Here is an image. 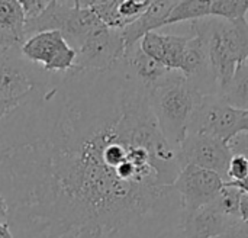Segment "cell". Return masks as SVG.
<instances>
[{"mask_svg": "<svg viewBox=\"0 0 248 238\" xmlns=\"http://www.w3.org/2000/svg\"><path fill=\"white\" fill-rule=\"evenodd\" d=\"M151 0H119L118 10L128 23H132L148 9Z\"/></svg>", "mask_w": 248, "mask_h": 238, "instance_id": "cell-19", "label": "cell"}, {"mask_svg": "<svg viewBox=\"0 0 248 238\" xmlns=\"http://www.w3.org/2000/svg\"><path fill=\"white\" fill-rule=\"evenodd\" d=\"M121 63L125 65V68L138 79L147 89L154 86L157 81H160L167 73H170L169 68L158 64L153 58H150L140 47V44L131 47L125 51Z\"/></svg>", "mask_w": 248, "mask_h": 238, "instance_id": "cell-13", "label": "cell"}, {"mask_svg": "<svg viewBox=\"0 0 248 238\" xmlns=\"http://www.w3.org/2000/svg\"><path fill=\"white\" fill-rule=\"evenodd\" d=\"M248 176V160L243 156H232L228 164L227 170V180L225 182H234L241 180Z\"/></svg>", "mask_w": 248, "mask_h": 238, "instance_id": "cell-20", "label": "cell"}, {"mask_svg": "<svg viewBox=\"0 0 248 238\" xmlns=\"http://www.w3.org/2000/svg\"><path fill=\"white\" fill-rule=\"evenodd\" d=\"M73 70H108L125 54L121 31L103 28L92 35L77 51Z\"/></svg>", "mask_w": 248, "mask_h": 238, "instance_id": "cell-9", "label": "cell"}, {"mask_svg": "<svg viewBox=\"0 0 248 238\" xmlns=\"http://www.w3.org/2000/svg\"><path fill=\"white\" fill-rule=\"evenodd\" d=\"M49 4V0H22L20 6L25 15V22H29L35 17H38Z\"/></svg>", "mask_w": 248, "mask_h": 238, "instance_id": "cell-21", "label": "cell"}, {"mask_svg": "<svg viewBox=\"0 0 248 238\" xmlns=\"http://www.w3.org/2000/svg\"><path fill=\"white\" fill-rule=\"evenodd\" d=\"M219 97L235 109H248V61L235 70L231 81Z\"/></svg>", "mask_w": 248, "mask_h": 238, "instance_id": "cell-16", "label": "cell"}, {"mask_svg": "<svg viewBox=\"0 0 248 238\" xmlns=\"http://www.w3.org/2000/svg\"><path fill=\"white\" fill-rule=\"evenodd\" d=\"M45 73L28 63L20 47L0 55V99L20 100L28 96L44 79Z\"/></svg>", "mask_w": 248, "mask_h": 238, "instance_id": "cell-8", "label": "cell"}, {"mask_svg": "<svg viewBox=\"0 0 248 238\" xmlns=\"http://www.w3.org/2000/svg\"><path fill=\"white\" fill-rule=\"evenodd\" d=\"M238 222L240 220L227 217L214 201L185 217L182 231L186 238H215Z\"/></svg>", "mask_w": 248, "mask_h": 238, "instance_id": "cell-10", "label": "cell"}, {"mask_svg": "<svg viewBox=\"0 0 248 238\" xmlns=\"http://www.w3.org/2000/svg\"><path fill=\"white\" fill-rule=\"evenodd\" d=\"M20 100H22V99H20ZM20 100H3V99H0V121H1L9 112H12V111L19 105Z\"/></svg>", "mask_w": 248, "mask_h": 238, "instance_id": "cell-25", "label": "cell"}, {"mask_svg": "<svg viewBox=\"0 0 248 238\" xmlns=\"http://www.w3.org/2000/svg\"><path fill=\"white\" fill-rule=\"evenodd\" d=\"M201 96L180 71L167 73L148 89L150 106L158 128L174 150L180 148L187 135V125Z\"/></svg>", "mask_w": 248, "mask_h": 238, "instance_id": "cell-3", "label": "cell"}, {"mask_svg": "<svg viewBox=\"0 0 248 238\" xmlns=\"http://www.w3.org/2000/svg\"><path fill=\"white\" fill-rule=\"evenodd\" d=\"M243 132V109L230 106L217 95L201 96L189 121L187 134H203L228 143Z\"/></svg>", "mask_w": 248, "mask_h": 238, "instance_id": "cell-4", "label": "cell"}, {"mask_svg": "<svg viewBox=\"0 0 248 238\" xmlns=\"http://www.w3.org/2000/svg\"><path fill=\"white\" fill-rule=\"evenodd\" d=\"M179 150L119 61L48 74L0 121L15 238H160L182 228Z\"/></svg>", "mask_w": 248, "mask_h": 238, "instance_id": "cell-1", "label": "cell"}, {"mask_svg": "<svg viewBox=\"0 0 248 238\" xmlns=\"http://www.w3.org/2000/svg\"><path fill=\"white\" fill-rule=\"evenodd\" d=\"M240 196H241V192L238 189L224 185V188L221 189V192L218 193V196L215 199V204L227 217L234 218V220H240V217H238Z\"/></svg>", "mask_w": 248, "mask_h": 238, "instance_id": "cell-18", "label": "cell"}, {"mask_svg": "<svg viewBox=\"0 0 248 238\" xmlns=\"http://www.w3.org/2000/svg\"><path fill=\"white\" fill-rule=\"evenodd\" d=\"M160 238H186V237H185V234H183L182 228H177V230L170 231V233L164 234L163 237H160Z\"/></svg>", "mask_w": 248, "mask_h": 238, "instance_id": "cell-28", "label": "cell"}, {"mask_svg": "<svg viewBox=\"0 0 248 238\" xmlns=\"http://www.w3.org/2000/svg\"><path fill=\"white\" fill-rule=\"evenodd\" d=\"M182 167L198 166L219 175L227 180V170L232 157L228 143L203 134H187L179 148Z\"/></svg>", "mask_w": 248, "mask_h": 238, "instance_id": "cell-7", "label": "cell"}, {"mask_svg": "<svg viewBox=\"0 0 248 238\" xmlns=\"http://www.w3.org/2000/svg\"><path fill=\"white\" fill-rule=\"evenodd\" d=\"M224 183V179L211 170L190 164L183 167L173 185L183 202V218L214 202Z\"/></svg>", "mask_w": 248, "mask_h": 238, "instance_id": "cell-6", "label": "cell"}, {"mask_svg": "<svg viewBox=\"0 0 248 238\" xmlns=\"http://www.w3.org/2000/svg\"><path fill=\"white\" fill-rule=\"evenodd\" d=\"M0 31L19 45L25 42V15L17 0H0Z\"/></svg>", "mask_w": 248, "mask_h": 238, "instance_id": "cell-14", "label": "cell"}, {"mask_svg": "<svg viewBox=\"0 0 248 238\" xmlns=\"http://www.w3.org/2000/svg\"><path fill=\"white\" fill-rule=\"evenodd\" d=\"M215 238H248V222H238L228 231Z\"/></svg>", "mask_w": 248, "mask_h": 238, "instance_id": "cell-23", "label": "cell"}, {"mask_svg": "<svg viewBox=\"0 0 248 238\" xmlns=\"http://www.w3.org/2000/svg\"><path fill=\"white\" fill-rule=\"evenodd\" d=\"M228 147L232 156H248V132H243L235 135L228 141Z\"/></svg>", "mask_w": 248, "mask_h": 238, "instance_id": "cell-22", "label": "cell"}, {"mask_svg": "<svg viewBox=\"0 0 248 238\" xmlns=\"http://www.w3.org/2000/svg\"><path fill=\"white\" fill-rule=\"evenodd\" d=\"M248 12V0H211L212 17L225 20L246 19Z\"/></svg>", "mask_w": 248, "mask_h": 238, "instance_id": "cell-17", "label": "cell"}, {"mask_svg": "<svg viewBox=\"0 0 248 238\" xmlns=\"http://www.w3.org/2000/svg\"><path fill=\"white\" fill-rule=\"evenodd\" d=\"M189 35H167L158 32L147 33L138 44L154 61L170 71H179Z\"/></svg>", "mask_w": 248, "mask_h": 238, "instance_id": "cell-11", "label": "cell"}, {"mask_svg": "<svg viewBox=\"0 0 248 238\" xmlns=\"http://www.w3.org/2000/svg\"><path fill=\"white\" fill-rule=\"evenodd\" d=\"M192 32L199 33L206 42L218 96H221L235 70L248 61V20L209 16L192 22Z\"/></svg>", "mask_w": 248, "mask_h": 238, "instance_id": "cell-2", "label": "cell"}, {"mask_svg": "<svg viewBox=\"0 0 248 238\" xmlns=\"http://www.w3.org/2000/svg\"><path fill=\"white\" fill-rule=\"evenodd\" d=\"M247 160H248V156H247Z\"/></svg>", "mask_w": 248, "mask_h": 238, "instance_id": "cell-29", "label": "cell"}, {"mask_svg": "<svg viewBox=\"0 0 248 238\" xmlns=\"http://www.w3.org/2000/svg\"><path fill=\"white\" fill-rule=\"evenodd\" d=\"M22 57L48 74H65L74 68L76 49L60 31H45L25 39L20 45Z\"/></svg>", "mask_w": 248, "mask_h": 238, "instance_id": "cell-5", "label": "cell"}, {"mask_svg": "<svg viewBox=\"0 0 248 238\" xmlns=\"http://www.w3.org/2000/svg\"><path fill=\"white\" fill-rule=\"evenodd\" d=\"M0 238H15L7 224H0Z\"/></svg>", "mask_w": 248, "mask_h": 238, "instance_id": "cell-27", "label": "cell"}, {"mask_svg": "<svg viewBox=\"0 0 248 238\" xmlns=\"http://www.w3.org/2000/svg\"><path fill=\"white\" fill-rule=\"evenodd\" d=\"M211 0H183L176 1L164 26H171L182 22H195L199 19L209 17Z\"/></svg>", "mask_w": 248, "mask_h": 238, "instance_id": "cell-15", "label": "cell"}, {"mask_svg": "<svg viewBox=\"0 0 248 238\" xmlns=\"http://www.w3.org/2000/svg\"><path fill=\"white\" fill-rule=\"evenodd\" d=\"M176 1L173 0H158L151 1L148 9L132 23L125 26L121 33L125 45V51L131 47L137 45L147 33L157 32V29L164 28L166 19L169 17L171 9L174 7Z\"/></svg>", "mask_w": 248, "mask_h": 238, "instance_id": "cell-12", "label": "cell"}, {"mask_svg": "<svg viewBox=\"0 0 248 238\" xmlns=\"http://www.w3.org/2000/svg\"><path fill=\"white\" fill-rule=\"evenodd\" d=\"M225 186H230V188H235L238 189L241 193H248V176L241 179V180H234V182H225L224 183Z\"/></svg>", "mask_w": 248, "mask_h": 238, "instance_id": "cell-26", "label": "cell"}, {"mask_svg": "<svg viewBox=\"0 0 248 238\" xmlns=\"http://www.w3.org/2000/svg\"><path fill=\"white\" fill-rule=\"evenodd\" d=\"M238 217L241 222H248V193H241L240 196Z\"/></svg>", "mask_w": 248, "mask_h": 238, "instance_id": "cell-24", "label": "cell"}]
</instances>
